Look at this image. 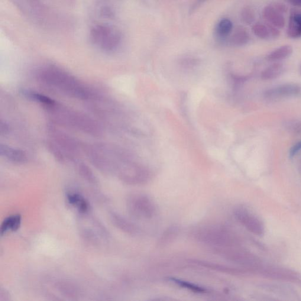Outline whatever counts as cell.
Instances as JSON below:
<instances>
[{"mask_svg": "<svg viewBox=\"0 0 301 301\" xmlns=\"http://www.w3.org/2000/svg\"><path fill=\"white\" fill-rule=\"evenodd\" d=\"M287 127L295 134L301 133V122H290Z\"/></svg>", "mask_w": 301, "mask_h": 301, "instance_id": "cell-26", "label": "cell"}, {"mask_svg": "<svg viewBox=\"0 0 301 301\" xmlns=\"http://www.w3.org/2000/svg\"><path fill=\"white\" fill-rule=\"evenodd\" d=\"M254 34L258 38L267 39L271 37H276L279 34L278 28L270 24L269 26L258 23L254 25L252 28Z\"/></svg>", "mask_w": 301, "mask_h": 301, "instance_id": "cell-16", "label": "cell"}, {"mask_svg": "<svg viewBox=\"0 0 301 301\" xmlns=\"http://www.w3.org/2000/svg\"><path fill=\"white\" fill-rule=\"evenodd\" d=\"M232 29V22L228 19H223L218 25L217 33L221 37L227 36Z\"/></svg>", "mask_w": 301, "mask_h": 301, "instance_id": "cell-25", "label": "cell"}, {"mask_svg": "<svg viewBox=\"0 0 301 301\" xmlns=\"http://www.w3.org/2000/svg\"><path fill=\"white\" fill-rule=\"evenodd\" d=\"M224 249L226 250L224 254L227 255L229 260L242 266L250 268L252 271H254L262 265L260 259L250 252L241 250H229L228 248Z\"/></svg>", "mask_w": 301, "mask_h": 301, "instance_id": "cell-8", "label": "cell"}, {"mask_svg": "<svg viewBox=\"0 0 301 301\" xmlns=\"http://www.w3.org/2000/svg\"><path fill=\"white\" fill-rule=\"evenodd\" d=\"M21 93L26 98L32 100V101L34 102L40 103L41 104L46 106H50L51 107L56 105V102H55L54 100L46 96L41 95L40 93L29 90H22Z\"/></svg>", "mask_w": 301, "mask_h": 301, "instance_id": "cell-17", "label": "cell"}, {"mask_svg": "<svg viewBox=\"0 0 301 301\" xmlns=\"http://www.w3.org/2000/svg\"><path fill=\"white\" fill-rule=\"evenodd\" d=\"M170 280L171 282L177 285L178 286L182 287L183 289L188 290L192 291L194 293L204 294L208 292V290L205 289V288L200 286L197 284L188 282V281L177 279V278H170Z\"/></svg>", "mask_w": 301, "mask_h": 301, "instance_id": "cell-21", "label": "cell"}, {"mask_svg": "<svg viewBox=\"0 0 301 301\" xmlns=\"http://www.w3.org/2000/svg\"><path fill=\"white\" fill-rule=\"evenodd\" d=\"M301 87L296 84H286L268 90L264 96L268 99H277L280 97H291L299 95Z\"/></svg>", "mask_w": 301, "mask_h": 301, "instance_id": "cell-9", "label": "cell"}, {"mask_svg": "<svg viewBox=\"0 0 301 301\" xmlns=\"http://www.w3.org/2000/svg\"><path fill=\"white\" fill-rule=\"evenodd\" d=\"M284 68L282 64L275 63L267 68L261 73V79L263 80H271L276 79L283 73Z\"/></svg>", "mask_w": 301, "mask_h": 301, "instance_id": "cell-20", "label": "cell"}, {"mask_svg": "<svg viewBox=\"0 0 301 301\" xmlns=\"http://www.w3.org/2000/svg\"><path fill=\"white\" fill-rule=\"evenodd\" d=\"M261 289L267 291L268 292L281 294V295L290 296L294 294L293 289L287 286L280 284H263L261 286Z\"/></svg>", "mask_w": 301, "mask_h": 301, "instance_id": "cell-19", "label": "cell"}, {"mask_svg": "<svg viewBox=\"0 0 301 301\" xmlns=\"http://www.w3.org/2000/svg\"><path fill=\"white\" fill-rule=\"evenodd\" d=\"M90 39L94 45L100 50L111 53L115 51L121 43V35L112 26L99 24L90 31Z\"/></svg>", "mask_w": 301, "mask_h": 301, "instance_id": "cell-4", "label": "cell"}, {"mask_svg": "<svg viewBox=\"0 0 301 301\" xmlns=\"http://www.w3.org/2000/svg\"><path fill=\"white\" fill-rule=\"evenodd\" d=\"M22 217L20 214H14L8 216L2 222L0 228V234L4 235L8 231H16L20 227Z\"/></svg>", "mask_w": 301, "mask_h": 301, "instance_id": "cell-14", "label": "cell"}, {"mask_svg": "<svg viewBox=\"0 0 301 301\" xmlns=\"http://www.w3.org/2000/svg\"><path fill=\"white\" fill-rule=\"evenodd\" d=\"M113 172L122 182L129 185H142L151 179V174L147 168L132 161L123 152L115 158Z\"/></svg>", "mask_w": 301, "mask_h": 301, "instance_id": "cell-2", "label": "cell"}, {"mask_svg": "<svg viewBox=\"0 0 301 301\" xmlns=\"http://www.w3.org/2000/svg\"><path fill=\"white\" fill-rule=\"evenodd\" d=\"M179 228L178 226H170L161 235L160 239V244L161 245H166L170 243V242L176 238L177 235L179 234Z\"/></svg>", "mask_w": 301, "mask_h": 301, "instance_id": "cell-22", "label": "cell"}, {"mask_svg": "<svg viewBox=\"0 0 301 301\" xmlns=\"http://www.w3.org/2000/svg\"><path fill=\"white\" fill-rule=\"evenodd\" d=\"M192 237L201 244L216 248H230L235 244V237L225 227L216 225H202L193 229Z\"/></svg>", "mask_w": 301, "mask_h": 301, "instance_id": "cell-3", "label": "cell"}, {"mask_svg": "<svg viewBox=\"0 0 301 301\" xmlns=\"http://www.w3.org/2000/svg\"><path fill=\"white\" fill-rule=\"evenodd\" d=\"M293 53V48L290 45H284L275 50L268 55L267 59L270 61H276L285 59Z\"/></svg>", "mask_w": 301, "mask_h": 301, "instance_id": "cell-18", "label": "cell"}, {"mask_svg": "<svg viewBox=\"0 0 301 301\" xmlns=\"http://www.w3.org/2000/svg\"><path fill=\"white\" fill-rule=\"evenodd\" d=\"M262 277L269 279L280 281H293L301 283V277L299 274L292 270L274 267L261 265L254 270Z\"/></svg>", "mask_w": 301, "mask_h": 301, "instance_id": "cell-7", "label": "cell"}, {"mask_svg": "<svg viewBox=\"0 0 301 301\" xmlns=\"http://www.w3.org/2000/svg\"><path fill=\"white\" fill-rule=\"evenodd\" d=\"M287 34L290 38L301 37V12H293L291 15Z\"/></svg>", "mask_w": 301, "mask_h": 301, "instance_id": "cell-13", "label": "cell"}, {"mask_svg": "<svg viewBox=\"0 0 301 301\" xmlns=\"http://www.w3.org/2000/svg\"><path fill=\"white\" fill-rule=\"evenodd\" d=\"M301 150V140L299 142H298L297 143L294 145V146L291 148L290 155V157L292 158L296 154L299 153V152Z\"/></svg>", "mask_w": 301, "mask_h": 301, "instance_id": "cell-27", "label": "cell"}, {"mask_svg": "<svg viewBox=\"0 0 301 301\" xmlns=\"http://www.w3.org/2000/svg\"><path fill=\"white\" fill-rule=\"evenodd\" d=\"M79 171L81 176H82L84 180L88 181L90 184H97V180L95 175L94 174L93 171L91 170L90 168L86 166V164H80Z\"/></svg>", "mask_w": 301, "mask_h": 301, "instance_id": "cell-23", "label": "cell"}, {"mask_svg": "<svg viewBox=\"0 0 301 301\" xmlns=\"http://www.w3.org/2000/svg\"><path fill=\"white\" fill-rule=\"evenodd\" d=\"M300 73H301V67H300Z\"/></svg>", "mask_w": 301, "mask_h": 301, "instance_id": "cell-30", "label": "cell"}, {"mask_svg": "<svg viewBox=\"0 0 301 301\" xmlns=\"http://www.w3.org/2000/svg\"><path fill=\"white\" fill-rule=\"evenodd\" d=\"M0 129H1V134L7 133L8 131V125L5 124V122H1V126H0Z\"/></svg>", "mask_w": 301, "mask_h": 301, "instance_id": "cell-28", "label": "cell"}, {"mask_svg": "<svg viewBox=\"0 0 301 301\" xmlns=\"http://www.w3.org/2000/svg\"><path fill=\"white\" fill-rule=\"evenodd\" d=\"M291 4L301 7V0H288Z\"/></svg>", "mask_w": 301, "mask_h": 301, "instance_id": "cell-29", "label": "cell"}, {"mask_svg": "<svg viewBox=\"0 0 301 301\" xmlns=\"http://www.w3.org/2000/svg\"><path fill=\"white\" fill-rule=\"evenodd\" d=\"M0 155L5 160L16 164H22L27 161L24 151L5 144L0 145Z\"/></svg>", "mask_w": 301, "mask_h": 301, "instance_id": "cell-10", "label": "cell"}, {"mask_svg": "<svg viewBox=\"0 0 301 301\" xmlns=\"http://www.w3.org/2000/svg\"><path fill=\"white\" fill-rule=\"evenodd\" d=\"M38 77L42 82L67 96L80 99L89 98L92 94L75 77L56 67L40 70Z\"/></svg>", "mask_w": 301, "mask_h": 301, "instance_id": "cell-1", "label": "cell"}, {"mask_svg": "<svg viewBox=\"0 0 301 301\" xmlns=\"http://www.w3.org/2000/svg\"><path fill=\"white\" fill-rule=\"evenodd\" d=\"M236 219L248 231L256 235L264 234V225L260 219L244 207H238L234 211Z\"/></svg>", "mask_w": 301, "mask_h": 301, "instance_id": "cell-6", "label": "cell"}, {"mask_svg": "<svg viewBox=\"0 0 301 301\" xmlns=\"http://www.w3.org/2000/svg\"><path fill=\"white\" fill-rule=\"evenodd\" d=\"M58 289H59L61 293L64 294L65 296L68 297H74L77 296L78 292V289L76 287L73 286L69 283H60L58 284Z\"/></svg>", "mask_w": 301, "mask_h": 301, "instance_id": "cell-24", "label": "cell"}, {"mask_svg": "<svg viewBox=\"0 0 301 301\" xmlns=\"http://www.w3.org/2000/svg\"><path fill=\"white\" fill-rule=\"evenodd\" d=\"M67 199L70 204L76 206L82 214H85L89 211V203L81 194L76 193L67 194Z\"/></svg>", "mask_w": 301, "mask_h": 301, "instance_id": "cell-15", "label": "cell"}, {"mask_svg": "<svg viewBox=\"0 0 301 301\" xmlns=\"http://www.w3.org/2000/svg\"><path fill=\"white\" fill-rule=\"evenodd\" d=\"M109 216L112 224L119 230L131 235L138 234L139 229L137 226L134 224L133 222L129 221L124 216L115 212H112Z\"/></svg>", "mask_w": 301, "mask_h": 301, "instance_id": "cell-11", "label": "cell"}, {"mask_svg": "<svg viewBox=\"0 0 301 301\" xmlns=\"http://www.w3.org/2000/svg\"><path fill=\"white\" fill-rule=\"evenodd\" d=\"M264 17L270 25L278 29L283 28L286 25V19L282 12L274 5H268L263 11Z\"/></svg>", "mask_w": 301, "mask_h": 301, "instance_id": "cell-12", "label": "cell"}, {"mask_svg": "<svg viewBox=\"0 0 301 301\" xmlns=\"http://www.w3.org/2000/svg\"><path fill=\"white\" fill-rule=\"evenodd\" d=\"M127 209L131 215L140 219L153 218L157 213V206L153 200L143 194L129 196L127 201Z\"/></svg>", "mask_w": 301, "mask_h": 301, "instance_id": "cell-5", "label": "cell"}]
</instances>
